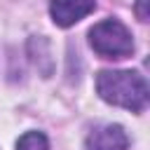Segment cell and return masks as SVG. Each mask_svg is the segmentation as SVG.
<instances>
[{
    "mask_svg": "<svg viewBox=\"0 0 150 150\" xmlns=\"http://www.w3.org/2000/svg\"><path fill=\"white\" fill-rule=\"evenodd\" d=\"M96 91L105 103L141 112L148 103V82L134 70H101L96 75Z\"/></svg>",
    "mask_w": 150,
    "mask_h": 150,
    "instance_id": "cell-1",
    "label": "cell"
},
{
    "mask_svg": "<svg viewBox=\"0 0 150 150\" xmlns=\"http://www.w3.org/2000/svg\"><path fill=\"white\" fill-rule=\"evenodd\" d=\"M89 45L103 59H127L134 54V38L117 19H103L89 28Z\"/></svg>",
    "mask_w": 150,
    "mask_h": 150,
    "instance_id": "cell-2",
    "label": "cell"
},
{
    "mask_svg": "<svg viewBox=\"0 0 150 150\" xmlns=\"http://www.w3.org/2000/svg\"><path fill=\"white\" fill-rule=\"evenodd\" d=\"M96 7L94 0H52L49 2V14L52 21L61 28H70L77 21H82L87 14H91Z\"/></svg>",
    "mask_w": 150,
    "mask_h": 150,
    "instance_id": "cell-3",
    "label": "cell"
},
{
    "mask_svg": "<svg viewBox=\"0 0 150 150\" xmlns=\"http://www.w3.org/2000/svg\"><path fill=\"white\" fill-rule=\"evenodd\" d=\"M129 138L120 124H101L89 131L87 150H127Z\"/></svg>",
    "mask_w": 150,
    "mask_h": 150,
    "instance_id": "cell-4",
    "label": "cell"
},
{
    "mask_svg": "<svg viewBox=\"0 0 150 150\" xmlns=\"http://www.w3.org/2000/svg\"><path fill=\"white\" fill-rule=\"evenodd\" d=\"M16 150H49V141L42 131H26L16 141Z\"/></svg>",
    "mask_w": 150,
    "mask_h": 150,
    "instance_id": "cell-5",
    "label": "cell"
},
{
    "mask_svg": "<svg viewBox=\"0 0 150 150\" xmlns=\"http://www.w3.org/2000/svg\"><path fill=\"white\" fill-rule=\"evenodd\" d=\"M136 14L141 21H148V0H136Z\"/></svg>",
    "mask_w": 150,
    "mask_h": 150,
    "instance_id": "cell-6",
    "label": "cell"
}]
</instances>
